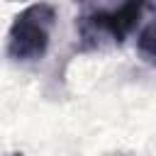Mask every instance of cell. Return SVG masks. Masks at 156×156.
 Returning a JSON list of instances; mask_svg holds the SVG:
<instances>
[{
	"instance_id": "277c9868",
	"label": "cell",
	"mask_w": 156,
	"mask_h": 156,
	"mask_svg": "<svg viewBox=\"0 0 156 156\" xmlns=\"http://www.w3.org/2000/svg\"><path fill=\"white\" fill-rule=\"evenodd\" d=\"M10 156H20V154H10Z\"/></svg>"
},
{
	"instance_id": "6da1fadb",
	"label": "cell",
	"mask_w": 156,
	"mask_h": 156,
	"mask_svg": "<svg viewBox=\"0 0 156 156\" xmlns=\"http://www.w3.org/2000/svg\"><path fill=\"white\" fill-rule=\"evenodd\" d=\"M76 29L80 51L102 46V41L122 44L139 29L149 0H76Z\"/></svg>"
},
{
	"instance_id": "7a4b0ae2",
	"label": "cell",
	"mask_w": 156,
	"mask_h": 156,
	"mask_svg": "<svg viewBox=\"0 0 156 156\" xmlns=\"http://www.w3.org/2000/svg\"><path fill=\"white\" fill-rule=\"evenodd\" d=\"M56 27V7L51 2H32L20 10L7 32V56L15 63H34L46 56L51 32Z\"/></svg>"
},
{
	"instance_id": "3957f363",
	"label": "cell",
	"mask_w": 156,
	"mask_h": 156,
	"mask_svg": "<svg viewBox=\"0 0 156 156\" xmlns=\"http://www.w3.org/2000/svg\"><path fill=\"white\" fill-rule=\"evenodd\" d=\"M136 54L144 63L156 66V0H149L146 15L136 29Z\"/></svg>"
}]
</instances>
